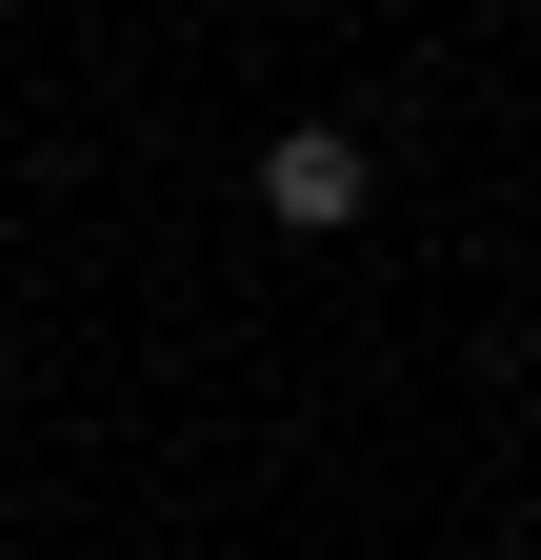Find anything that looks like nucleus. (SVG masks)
Returning a JSON list of instances; mask_svg holds the SVG:
<instances>
[{
	"mask_svg": "<svg viewBox=\"0 0 541 560\" xmlns=\"http://www.w3.org/2000/svg\"><path fill=\"white\" fill-rule=\"evenodd\" d=\"M361 120H281V140H261V221H281V241H342L361 221Z\"/></svg>",
	"mask_w": 541,
	"mask_h": 560,
	"instance_id": "f257e3e1",
	"label": "nucleus"
}]
</instances>
